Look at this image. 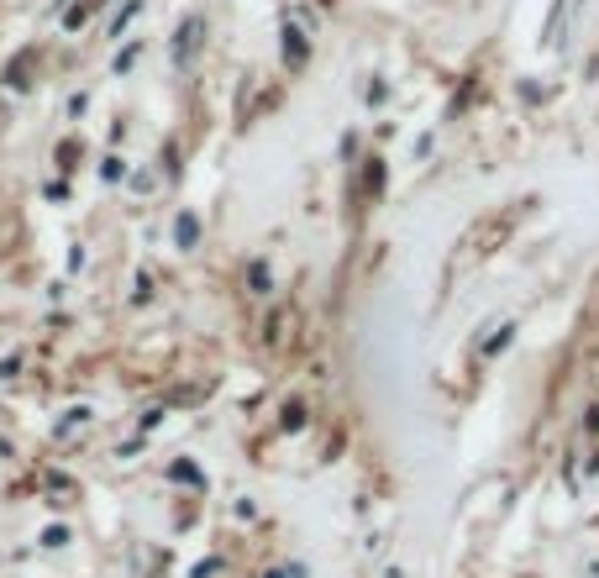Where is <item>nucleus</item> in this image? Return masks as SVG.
Listing matches in <instances>:
<instances>
[{
	"label": "nucleus",
	"mask_w": 599,
	"mask_h": 578,
	"mask_svg": "<svg viewBox=\"0 0 599 578\" xmlns=\"http://www.w3.org/2000/svg\"><path fill=\"white\" fill-rule=\"evenodd\" d=\"M174 232H179V247H195V237H200V221H195V216H179V226H174Z\"/></svg>",
	"instance_id": "obj_4"
},
{
	"label": "nucleus",
	"mask_w": 599,
	"mask_h": 578,
	"mask_svg": "<svg viewBox=\"0 0 599 578\" xmlns=\"http://www.w3.org/2000/svg\"><path fill=\"white\" fill-rule=\"evenodd\" d=\"M27 64H32V53H16V58H11V69H6V85H11V90L27 85Z\"/></svg>",
	"instance_id": "obj_3"
},
{
	"label": "nucleus",
	"mask_w": 599,
	"mask_h": 578,
	"mask_svg": "<svg viewBox=\"0 0 599 578\" xmlns=\"http://www.w3.org/2000/svg\"><path fill=\"white\" fill-rule=\"evenodd\" d=\"M284 64H289V69H300V64H305V37H300L295 27L284 32Z\"/></svg>",
	"instance_id": "obj_2"
},
{
	"label": "nucleus",
	"mask_w": 599,
	"mask_h": 578,
	"mask_svg": "<svg viewBox=\"0 0 599 578\" xmlns=\"http://www.w3.org/2000/svg\"><path fill=\"white\" fill-rule=\"evenodd\" d=\"M137 11H142V0H127V11H121V16H116V22H111V32L121 37V27H127V22H132V16H137Z\"/></svg>",
	"instance_id": "obj_6"
},
{
	"label": "nucleus",
	"mask_w": 599,
	"mask_h": 578,
	"mask_svg": "<svg viewBox=\"0 0 599 578\" xmlns=\"http://www.w3.org/2000/svg\"><path fill=\"white\" fill-rule=\"evenodd\" d=\"M195 43H200V16H190V22L179 27V37H174V58H190Z\"/></svg>",
	"instance_id": "obj_1"
},
{
	"label": "nucleus",
	"mask_w": 599,
	"mask_h": 578,
	"mask_svg": "<svg viewBox=\"0 0 599 578\" xmlns=\"http://www.w3.org/2000/svg\"><path fill=\"white\" fill-rule=\"evenodd\" d=\"M247 284H253V295H268V284H274V279H268L263 263H253V268H247Z\"/></svg>",
	"instance_id": "obj_5"
}]
</instances>
